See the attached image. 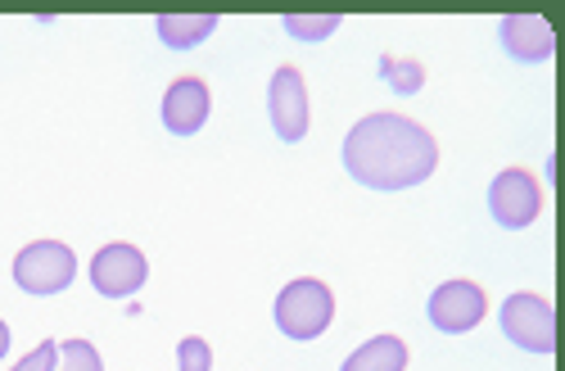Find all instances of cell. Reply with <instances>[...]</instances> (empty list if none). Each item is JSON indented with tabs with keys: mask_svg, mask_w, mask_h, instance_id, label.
I'll use <instances>...</instances> for the list:
<instances>
[{
	"mask_svg": "<svg viewBox=\"0 0 565 371\" xmlns=\"http://www.w3.org/2000/svg\"><path fill=\"white\" fill-rule=\"evenodd\" d=\"M344 168L366 191H412L439 168V141L403 114H366L344 136Z\"/></svg>",
	"mask_w": 565,
	"mask_h": 371,
	"instance_id": "1",
	"label": "cell"
},
{
	"mask_svg": "<svg viewBox=\"0 0 565 371\" xmlns=\"http://www.w3.org/2000/svg\"><path fill=\"white\" fill-rule=\"evenodd\" d=\"M271 317H276V327H280L286 340L308 344L335 321V295H331L326 282H317V276H299V282H290L286 290L276 295Z\"/></svg>",
	"mask_w": 565,
	"mask_h": 371,
	"instance_id": "2",
	"label": "cell"
},
{
	"mask_svg": "<svg viewBox=\"0 0 565 371\" xmlns=\"http://www.w3.org/2000/svg\"><path fill=\"white\" fill-rule=\"evenodd\" d=\"M77 276V254L64 241H32L14 254V286L23 295H60Z\"/></svg>",
	"mask_w": 565,
	"mask_h": 371,
	"instance_id": "3",
	"label": "cell"
},
{
	"mask_svg": "<svg viewBox=\"0 0 565 371\" xmlns=\"http://www.w3.org/2000/svg\"><path fill=\"white\" fill-rule=\"evenodd\" d=\"M502 331L515 349H525V353H556V312L543 295L515 290L502 304Z\"/></svg>",
	"mask_w": 565,
	"mask_h": 371,
	"instance_id": "4",
	"label": "cell"
},
{
	"mask_svg": "<svg viewBox=\"0 0 565 371\" xmlns=\"http://www.w3.org/2000/svg\"><path fill=\"white\" fill-rule=\"evenodd\" d=\"M489 213L498 226L507 231H525L539 222L543 213V191H539V181L525 172V168H502L489 186Z\"/></svg>",
	"mask_w": 565,
	"mask_h": 371,
	"instance_id": "5",
	"label": "cell"
},
{
	"mask_svg": "<svg viewBox=\"0 0 565 371\" xmlns=\"http://www.w3.org/2000/svg\"><path fill=\"white\" fill-rule=\"evenodd\" d=\"M146 282H150V263L127 241H114L90 258V286H96V295H105V299H131Z\"/></svg>",
	"mask_w": 565,
	"mask_h": 371,
	"instance_id": "6",
	"label": "cell"
},
{
	"mask_svg": "<svg viewBox=\"0 0 565 371\" xmlns=\"http://www.w3.org/2000/svg\"><path fill=\"white\" fill-rule=\"evenodd\" d=\"M267 114L280 141H303L308 136V82L295 64H280L267 82Z\"/></svg>",
	"mask_w": 565,
	"mask_h": 371,
	"instance_id": "7",
	"label": "cell"
},
{
	"mask_svg": "<svg viewBox=\"0 0 565 371\" xmlns=\"http://www.w3.org/2000/svg\"><path fill=\"white\" fill-rule=\"evenodd\" d=\"M489 312V299L476 282H444L435 295H430V321H435V331L444 336H466V331H476L480 321Z\"/></svg>",
	"mask_w": 565,
	"mask_h": 371,
	"instance_id": "8",
	"label": "cell"
},
{
	"mask_svg": "<svg viewBox=\"0 0 565 371\" xmlns=\"http://www.w3.org/2000/svg\"><path fill=\"white\" fill-rule=\"evenodd\" d=\"M209 109H213V96H209V82L185 73L177 77L168 91H163V127L172 136H195L204 123H209Z\"/></svg>",
	"mask_w": 565,
	"mask_h": 371,
	"instance_id": "9",
	"label": "cell"
},
{
	"mask_svg": "<svg viewBox=\"0 0 565 371\" xmlns=\"http://www.w3.org/2000/svg\"><path fill=\"white\" fill-rule=\"evenodd\" d=\"M502 45H507L511 60L543 64V60H552V51H556V32H552V23L539 19V14H507V19H502Z\"/></svg>",
	"mask_w": 565,
	"mask_h": 371,
	"instance_id": "10",
	"label": "cell"
},
{
	"mask_svg": "<svg viewBox=\"0 0 565 371\" xmlns=\"http://www.w3.org/2000/svg\"><path fill=\"white\" fill-rule=\"evenodd\" d=\"M154 32L168 51H195L200 41H209L217 32V14H159Z\"/></svg>",
	"mask_w": 565,
	"mask_h": 371,
	"instance_id": "11",
	"label": "cell"
},
{
	"mask_svg": "<svg viewBox=\"0 0 565 371\" xmlns=\"http://www.w3.org/2000/svg\"><path fill=\"white\" fill-rule=\"evenodd\" d=\"M340 371H407V344L398 336H375L353 349Z\"/></svg>",
	"mask_w": 565,
	"mask_h": 371,
	"instance_id": "12",
	"label": "cell"
},
{
	"mask_svg": "<svg viewBox=\"0 0 565 371\" xmlns=\"http://www.w3.org/2000/svg\"><path fill=\"white\" fill-rule=\"evenodd\" d=\"M381 77L398 91V96H416V91L426 86V68H420L416 60H394V55L381 60Z\"/></svg>",
	"mask_w": 565,
	"mask_h": 371,
	"instance_id": "13",
	"label": "cell"
},
{
	"mask_svg": "<svg viewBox=\"0 0 565 371\" xmlns=\"http://www.w3.org/2000/svg\"><path fill=\"white\" fill-rule=\"evenodd\" d=\"M286 32L295 41H326L340 32V14H286Z\"/></svg>",
	"mask_w": 565,
	"mask_h": 371,
	"instance_id": "14",
	"label": "cell"
},
{
	"mask_svg": "<svg viewBox=\"0 0 565 371\" xmlns=\"http://www.w3.org/2000/svg\"><path fill=\"white\" fill-rule=\"evenodd\" d=\"M55 371H105V358L96 353V344H90V340H64Z\"/></svg>",
	"mask_w": 565,
	"mask_h": 371,
	"instance_id": "15",
	"label": "cell"
},
{
	"mask_svg": "<svg viewBox=\"0 0 565 371\" xmlns=\"http://www.w3.org/2000/svg\"><path fill=\"white\" fill-rule=\"evenodd\" d=\"M177 367H181V371H209V367H213L209 340H204V336H185V340L177 344Z\"/></svg>",
	"mask_w": 565,
	"mask_h": 371,
	"instance_id": "16",
	"label": "cell"
},
{
	"mask_svg": "<svg viewBox=\"0 0 565 371\" xmlns=\"http://www.w3.org/2000/svg\"><path fill=\"white\" fill-rule=\"evenodd\" d=\"M60 367V340H41L28 358H19L10 371H55Z\"/></svg>",
	"mask_w": 565,
	"mask_h": 371,
	"instance_id": "17",
	"label": "cell"
},
{
	"mask_svg": "<svg viewBox=\"0 0 565 371\" xmlns=\"http://www.w3.org/2000/svg\"><path fill=\"white\" fill-rule=\"evenodd\" d=\"M6 353H10V327L0 321V358H6Z\"/></svg>",
	"mask_w": 565,
	"mask_h": 371,
	"instance_id": "18",
	"label": "cell"
}]
</instances>
